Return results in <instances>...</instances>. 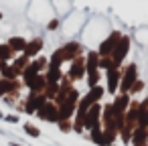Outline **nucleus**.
<instances>
[{
  "mask_svg": "<svg viewBox=\"0 0 148 146\" xmlns=\"http://www.w3.org/2000/svg\"><path fill=\"white\" fill-rule=\"evenodd\" d=\"M10 146H23V144H16V142H12V144H10Z\"/></svg>",
  "mask_w": 148,
  "mask_h": 146,
  "instance_id": "cd10ccee",
  "label": "nucleus"
},
{
  "mask_svg": "<svg viewBox=\"0 0 148 146\" xmlns=\"http://www.w3.org/2000/svg\"><path fill=\"white\" fill-rule=\"evenodd\" d=\"M128 53H130V35H122V39H120V43H118V47L114 49V53H112V61H114V67H122V63L126 61V57H128Z\"/></svg>",
  "mask_w": 148,
  "mask_h": 146,
  "instance_id": "39448f33",
  "label": "nucleus"
},
{
  "mask_svg": "<svg viewBox=\"0 0 148 146\" xmlns=\"http://www.w3.org/2000/svg\"><path fill=\"white\" fill-rule=\"evenodd\" d=\"M142 87H144V81H142V79H138V81L132 85V89H130V95H136L138 91H142Z\"/></svg>",
  "mask_w": 148,
  "mask_h": 146,
  "instance_id": "393cba45",
  "label": "nucleus"
},
{
  "mask_svg": "<svg viewBox=\"0 0 148 146\" xmlns=\"http://www.w3.org/2000/svg\"><path fill=\"white\" fill-rule=\"evenodd\" d=\"M85 81H87V87L99 85V81H101V69H97V71H93V73H87V75H85Z\"/></svg>",
  "mask_w": 148,
  "mask_h": 146,
  "instance_id": "4be33fe9",
  "label": "nucleus"
},
{
  "mask_svg": "<svg viewBox=\"0 0 148 146\" xmlns=\"http://www.w3.org/2000/svg\"><path fill=\"white\" fill-rule=\"evenodd\" d=\"M122 35L124 33H120V31H114V33H110L101 43H99V47H97V53H99V57H112V53H114V49L118 47V43H120V39H122Z\"/></svg>",
  "mask_w": 148,
  "mask_h": 146,
  "instance_id": "20e7f679",
  "label": "nucleus"
},
{
  "mask_svg": "<svg viewBox=\"0 0 148 146\" xmlns=\"http://www.w3.org/2000/svg\"><path fill=\"white\" fill-rule=\"evenodd\" d=\"M2 122H6V124H18L21 122V116L18 114H4V120Z\"/></svg>",
  "mask_w": 148,
  "mask_h": 146,
  "instance_id": "b1692460",
  "label": "nucleus"
},
{
  "mask_svg": "<svg viewBox=\"0 0 148 146\" xmlns=\"http://www.w3.org/2000/svg\"><path fill=\"white\" fill-rule=\"evenodd\" d=\"M45 101H47V95H45V93H31V91H29V95L25 97V108H23V112L29 114V116H33V114H37V110H39Z\"/></svg>",
  "mask_w": 148,
  "mask_h": 146,
  "instance_id": "6e6552de",
  "label": "nucleus"
},
{
  "mask_svg": "<svg viewBox=\"0 0 148 146\" xmlns=\"http://www.w3.org/2000/svg\"><path fill=\"white\" fill-rule=\"evenodd\" d=\"M29 63H31V59H29L25 53H21V55H14V59L10 61V65L14 67V71H16L18 75H23V71L29 67Z\"/></svg>",
  "mask_w": 148,
  "mask_h": 146,
  "instance_id": "dca6fc26",
  "label": "nucleus"
},
{
  "mask_svg": "<svg viewBox=\"0 0 148 146\" xmlns=\"http://www.w3.org/2000/svg\"><path fill=\"white\" fill-rule=\"evenodd\" d=\"M14 59V51L6 45V43H0V61H12Z\"/></svg>",
  "mask_w": 148,
  "mask_h": 146,
  "instance_id": "aec40b11",
  "label": "nucleus"
},
{
  "mask_svg": "<svg viewBox=\"0 0 148 146\" xmlns=\"http://www.w3.org/2000/svg\"><path fill=\"white\" fill-rule=\"evenodd\" d=\"M63 75H65V73H63L59 67H47V71H45V79H47V83H61Z\"/></svg>",
  "mask_w": 148,
  "mask_h": 146,
  "instance_id": "f3484780",
  "label": "nucleus"
},
{
  "mask_svg": "<svg viewBox=\"0 0 148 146\" xmlns=\"http://www.w3.org/2000/svg\"><path fill=\"white\" fill-rule=\"evenodd\" d=\"M27 41H29V39H25V37H21V35H14V37H10V39L6 41V45L14 51V55H21V53H25V49H27Z\"/></svg>",
  "mask_w": 148,
  "mask_h": 146,
  "instance_id": "4468645a",
  "label": "nucleus"
},
{
  "mask_svg": "<svg viewBox=\"0 0 148 146\" xmlns=\"http://www.w3.org/2000/svg\"><path fill=\"white\" fill-rule=\"evenodd\" d=\"M130 142H132V146H146V142H148V128L136 126L134 132H132Z\"/></svg>",
  "mask_w": 148,
  "mask_h": 146,
  "instance_id": "f8f14e48",
  "label": "nucleus"
},
{
  "mask_svg": "<svg viewBox=\"0 0 148 146\" xmlns=\"http://www.w3.org/2000/svg\"><path fill=\"white\" fill-rule=\"evenodd\" d=\"M101 110H103L101 104H93V106L87 110V114H85V126H83L85 132L93 130L95 126H101Z\"/></svg>",
  "mask_w": 148,
  "mask_h": 146,
  "instance_id": "0eeeda50",
  "label": "nucleus"
},
{
  "mask_svg": "<svg viewBox=\"0 0 148 146\" xmlns=\"http://www.w3.org/2000/svg\"><path fill=\"white\" fill-rule=\"evenodd\" d=\"M0 21H2V10H0Z\"/></svg>",
  "mask_w": 148,
  "mask_h": 146,
  "instance_id": "c85d7f7f",
  "label": "nucleus"
},
{
  "mask_svg": "<svg viewBox=\"0 0 148 146\" xmlns=\"http://www.w3.org/2000/svg\"><path fill=\"white\" fill-rule=\"evenodd\" d=\"M138 65L136 63H130L122 69V79H120V87H118V93H130L132 85L138 81Z\"/></svg>",
  "mask_w": 148,
  "mask_h": 146,
  "instance_id": "f257e3e1",
  "label": "nucleus"
},
{
  "mask_svg": "<svg viewBox=\"0 0 148 146\" xmlns=\"http://www.w3.org/2000/svg\"><path fill=\"white\" fill-rule=\"evenodd\" d=\"M120 79H122V67H112L106 71V93L116 95L118 87H120Z\"/></svg>",
  "mask_w": 148,
  "mask_h": 146,
  "instance_id": "423d86ee",
  "label": "nucleus"
},
{
  "mask_svg": "<svg viewBox=\"0 0 148 146\" xmlns=\"http://www.w3.org/2000/svg\"><path fill=\"white\" fill-rule=\"evenodd\" d=\"M59 49H61L65 61H73V59H77V57L83 55V45H81L79 41H69V43H65V45L59 47Z\"/></svg>",
  "mask_w": 148,
  "mask_h": 146,
  "instance_id": "1a4fd4ad",
  "label": "nucleus"
},
{
  "mask_svg": "<svg viewBox=\"0 0 148 146\" xmlns=\"http://www.w3.org/2000/svg\"><path fill=\"white\" fill-rule=\"evenodd\" d=\"M59 25H61V21H59V19H51V21L47 23V29H49V31H57V29H59Z\"/></svg>",
  "mask_w": 148,
  "mask_h": 146,
  "instance_id": "a878e982",
  "label": "nucleus"
},
{
  "mask_svg": "<svg viewBox=\"0 0 148 146\" xmlns=\"http://www.w3.org/2000/svg\"><path fill=\"white\" fill-rule=\"evenodd\" d=\"M85 75H87V71H85V55H81V57H77V59L71 61L69 71L65 73V77H67L71 83H75V81L85 79Z\"/></svg>",
  "mask_w": 148,
  "mask_h": 146,
  "instance_id": "7ed1b4c3",
  "label": "nucleus"
},
{
  "mask_svg": "<svg viewBox=\"0 0 148 146\" xmlns=\"http://www.w3.org/2000/svg\"><path fill=\"white\" fill-rule=\"evenodd\" d=\"M2 120H4V112H2V110H0V122H2Z\"/></svg>",
  "mask_w": 148,
  "mask_h": 146,
  "instance_id": "bb28decb",
  "label": "nucleus"
},
{
  "mask_svg": "<svg viewBox=\"0 0 148 146\" xmlns=\"http://www.w3.org/2000/svg\"><path fill=\"white\" fill-rule=\"evenodd\" d=\"M61 65H65V57H63L61 49H57V51L49 57V67H59V69H61Z\"/></svg>",
  "mask_w": 148,
  "mask_h": 146,
  "instance_id": "6ab92c4d",
  "label": "nucleus"
},
{
  "mask_svg": "<svg viewBox=\"0 0 148 146\" xmlns=\"http://www.w3.org/2000/svg\"><path fill=\"white\" fill-rule=\"evenodd\" d=\"M23 130H25V134L31 136V138H41V130H39V126H35L33 122H25V124H23Z\"/></svg>",
  "mask_w": 148,
  "mask_h": 146,
  "instance_id": "412c9836",
  "label": "nucleus"
},
{
  "mask_svg": "<svg viewBox=\"0 0 148 146\" xmlns=\"http://www.w3.org/2000/svg\"><path fill=\"white\" fill-rule=\"evenodd\" d=\"M57 126H59V130H61L63 134L73 132V120H59V122H57Z\"/></svg>",
  "mask_w": 148,
  "mask_h": 146,
  "instance_id": "5701e85b",
  "label": "nucleus"
},
{
  "mask_svg": "<svg viewBox=\"0 0 148 146\" xmlns=\"http://www.w3.org/2000/svg\"><path fill=\"white\" fill-rule=\"evenodd\" d=\"M21 87H25V85H23V81H18V79L10 81V79H2V77H0V97L14 95V93H18Z\"/></svg>",
  "mask_w": 148,
  "mask_h": 146,
  "instance_id": "9d476101",
  "label": "nucleus"
},
{
  "mask_svg": "<svg viewBox=\"0 0 148 146\" xmlns=\"http://www.w3.org/2000/svg\"><path fill=\"white\" fill-rule=\"evenodd\" d=\"M39 120H43V122H49V124H57L59 122V106L53 101V99H47L39 110H37V114H35Z\"/></svg>",
  "mask_w": 148,
  "mask_h": 146,
  "instance_id": "f03ea898",
  "label": "nucleus"
},
{
  "mask_svg": "<svg viewBox=\"0 0 148 146\" xmlns=\"http://www.w3.org/2000/svg\"><path fill=\"white\" fill-rule=\"evenodd\" d=\"M43 47H45V39H43V37H35V39L27 41V49H25V55H27L29 59H35V57H39V55H41Z\"/></svg>",
  "mask_w": 148,
  "mask_h": 146,
  "instance_id": "9b49d317",
  "label": "nucleus"
},
{
  "mask_svg": "<svg viewBox=\"0 0 148 146\" xmlns=\"http://www.w3.org/2000/svg\"><path fill=\"white\" fill-rule=\"evenodd\" d=\"M99 53L95 51V49H91V51H87V55H85V71L87 73H93V71H97L99 69Z\"/></svg>",
  "mask_w": 148,
  "mask_h": 146,
  "instance_id": "ddd939ff",
  "label": "nucleus"
},
{
  "mask_svg": "<svg viewBox=\"0 0 148 146\" xmlns=\"http://www.w3.org/2000/svg\"><path fill=\"white\" fill-rule=\"evenodd\" d=\"M0 77H2V79H10V81H14V79H18L21 75L14 71V67H12L8 61H0Z\"/></svg>",
  "mask_w": 148,
  "mask_h": 146,
  "instance_id": "2eb2a0df",
  "label": "nucleus"
},
{
  "mask_svg": "<svg viewBox=\"0 0 148 146\" xmlns=\"http://www.w3.org/2000/svg\"><path fill=\"white\" fill-rule=\"evenodd\" d=\"M89 138H91L93 144L103 146V128H101V126H95L93 130H89Z\"/></svg>",
  "mask_w": 148,
  "mask_h": 146,
  "instance_id": "a211bd4d",
  "label": "nucleus"
}]
</instances>
